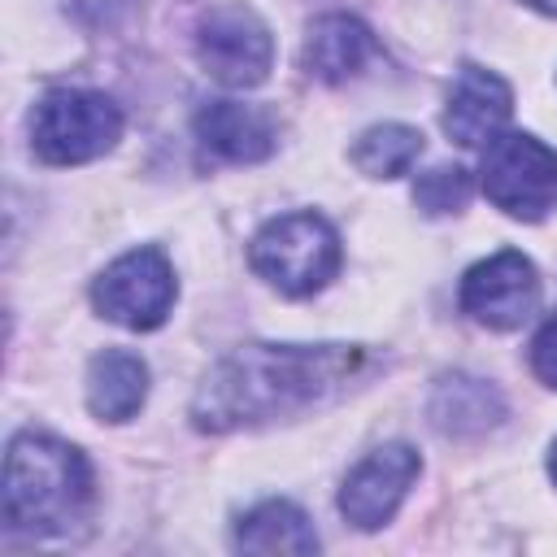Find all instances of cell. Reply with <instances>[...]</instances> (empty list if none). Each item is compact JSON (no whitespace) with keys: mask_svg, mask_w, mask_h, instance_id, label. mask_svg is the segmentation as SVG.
I'll return each mask as SVG.
<instances>
[{"mask_svg":"<svg viewBox=\"0 0 557 557\" xmlns=\"http://www.w3.org/2000/svg\"><path fill=\"white\" fill-rule=\"evenodd\" d=\"M370 370L357 344H239L209 366L191 396V426L205 435L248 431L331 405Z\"/></svg>","mask_w":557,"mask_h":557,"instance_id":"6da1fadb","label":"cell"},{"mask_svg":"<svg viewBox=\"0 0 557 557\" xmlns=\"http://www.w3.org/2000/svg\"><path fill=\"white\" fill-rule=\"evenodd\" d=\"M96 505V479L87 457L48 435L17 431L4 453V527L13 535L48 540L87 522Z\"/></svg>","mask_w":557,"mask_h":557,"instance_id":"7a4b0ae2","label":"cell"},{"mask_svg":"<svg viewBox=\"0 0 557 557\" xmlns=\"http://www.w3.org/2000/svg\"><path fill=\"white\" fill-rule=\"evenodd\" d=\"M248 261H252V270L270 287H278L283 296H296L300 300V296L322 292L339 274L344 248H339V231L322 213L300 209V213L270 218L252 235Z\"/></svg>","mask_w":557,"mask_h":557,"instance_id":"3957f363","label":"cell"},{"mask_svg":"<svg viewBox=\"0 0 557 557\" xmlns=\"http://www.w3.org/2000/svg\"><path fill=\"white\" fill-rule=\"evenodd\" d=\"M122 139V109L91 87H52L30 109V152L44 165H83Z\"/></svg>","mask_w":557,"mask_h":557,"instance_id":"277c9868","label":"cell"},{"mask_svg":"<svg viewBox=\"0 0 557 557\" xmlns=\"http://www.w3.org/2000/svg\"><path fill=\"white\" fill-rule=\"evenodd\" d=\"M479 174L483 196L509 218L540 222L557 209V148L531 131H500L492 144H483Z\"/></svg>","mask_w":557,"mask_h":557,"instance_id":"5b68a950","label":"cell"},{"mask_svg":"<svg viewBox=\"0 0 557 557\" xmlns=\"http://www.w3.org/2000/svg\"><path fill=\"white\" fill-rule=\"evenodd\" d=\"M174 296H178L174 265L152 244L122 252L91 283V305L100 309V318H109L126 331H157L170 318Z\"/></svg>","mask_w":557,"mask_h":557,"instance_id":"8992f818","label":"cell"},{"mask_svg":"<svg viewBox=\"0 0 557 557\" xmlns=\"http://www.w3.org/2000/svg\"><path fill=\"white\" fill-rule=\"evenodd\" d=\"M196 61L222 87H257L270 78L274 35L248 4H213L196 22Z\"/></svg>","mask_w":557,"mask_h":557,"instance_id":"52a82bcc","label":"cell"},{"mask_svg":"<svg viewBox=\"0 0 557 557\" xmlns=\"http://www.w3.org/2000/svg\"><path fill=\"white\" fill-rule=\"evenodd\" d=\"M457 300H461V313H470L479 326L513 331L540 305V274L531 257H522L518 248H500L466 270Z\"/></svg>","mask_w":557,"mask_h":557,"instance_id":"ba28073f","label":"cell"},{"mask_svg":"<svg viewBox=\"0 0 557 557\" xmlns=\"http://www.w3.org/2000/svg\"><path fill=\"white\" fill-rule=\"evenodd\" d=\"M422 470V457L409 444H383L370 457H361L344 487H339V513L357 527V531H379L392 522V513L400 509L405 492L413 487Z\"/></svg>","mask_w":557,"mask_h":557,"instance_id":"9c48e42d","label":"cell"},{"mask_svg":"<svg viewBox=\"0 0 557 557\" xmlns=\"http://www.w3.org/2000/svg\"><path fill=\"white\" fill-rule=\"evenodd\" d=\"M196 144L205 157L231 161V165H257L278 148V117L265 104L248 100H209L191 117Z\"/></svg>","mask_w":557,"mask_h":557,"instance_id":"30bf717a","label":"cell"},{"mask_svg":"<svg viewBox=\"0 0 557 557\" xmlns=\"http://www.w3.org/2000/svg\"><path fill=\"white\" fill-rule=\"evenodd\" d=\"M513 113V91L500 74L466 61L448 87V104H444V131L453 144L461 148H483L492 144L505 122Z\"/></svg>","mask_w":557,"mask_h":557,"instance_id":"8fae6325","label":"cell"},{"mask_svg":"<svg viewBox=\"0 0 557 557\" xmlns=\"http://www.w3.org/2000/svg\"><path fill=\"white\" fill-rule=\"evenodd\" d=\"M426 418L448 440H479L505 422V396L496 383L466 374V370H453V374L435 379L431 400H426Z\"/></svg>","mask_w":557,"mask_h":557,"instance_id":"7c38bea8","label":"cell"},{"mask_svg":"<svg viewBox=\"0 0 557 557\" xmlns=\"http://www.w3.org/2000/svg\"><path fill=\"white\" fill-rule=\"evenodd\" d=\"M379 44H374V30L352 17V13H322L309 35H305V48H300V65L309 78L326 83V87H339L348 78H357L370 61H374Z\"/></svg>","mask_w":557,"mask_h":557,"instance_id":"4fadbf2b","label":"cell"},{"mask_svg":"<svg viewBox=\"0 0 557 557\" xmlns=\"http://www.w3.org/2000/svg\"><path fill=\"white\" fill-rule=\"evenodd\" d=\"M148 400V361L126 348H104L87 366V409L100 422H131Z\"/></svg>","mask_w":557,"mask_h":557,"instance_id":"5bb4252c","label":"cell"},{"mask_svg":"<svg viewBox=\"0 0 557 557\" xmlns=\"http://www.w3.org/2000/svg\"><path fill=\"white\" fill-rule=\"evenodd\" d=\"M235 548L244 553H318V531L309 513L292 500H261L235 522Z\"/></svg>","mask_w":557,"mask_h":557,"instance_id":"9a60e30c","label":"cell"},{"mask_svg":"<svg viewBox=\"0 0 557 557\" xmlns=\"http://www.w3.org/2000/svg\"><path fill=\"white\" fill-rule=\"evenodd\" d=\"M348 157L366 178H400L422 157V131L405 122H379L357 135Z\"/></svg>","mask_w":557,"mask_h":557,"instance_id":"2e32d148","label":"cell"},{"mask_svg":"<svg viewBox=\"0 0 557 557\" xmlns=\"http://www.w3.org/2000/svg\"><path fill=\"white\" fill-rule=\"evenodd\" d=\"M470 191H474L470 170H466V165H453V161H440V165L422 170L418 183H413V200H418V209H422L426 218L461 213V209L470 205Z\"/></svg>","mask_w":557,"mask_h":557,"instance_id":"e0dca14e","label":"cell"},{"mask_svg":"<svg viewBox=\"0 0 557 557\" xmlns=\"http://www.w3.org/2000/svg\"><path fill=\"white\" fill-rule=\"evenodd\" d=\"M531 370L540 383L557 387V318H548L540 326V335L531 339Z\"/></svg>","mask_w":557,"mask_h":557,"instance_id":"ac0fdd59","label":"cell"},{"mask_svg":"<svg viewBox=\"0 0 557 557\" xmlns=\"http://www.w3.org/2000/svg\"><path fill=\"white\" fill-rule=\"evenodd\" d=\"M522 4H531V9H540V13H548V17H557V0H522Z\"/></svg>","mask_w":557,"mask_h":557,"instance_id":"d6986e66","label":"cell"},{"mask_svg":"<svg viewBox=\"0 0 557 557\" xmlns=\"http://www.w3.org/2000/svg\"><path fill=\"white\" fill-rule=\"evenodd\" d=\"M548 474H553V483H557V444H553V453H548Z\"/></svg>","mask_w":557,"mask_h":557,"instance_id":"ffe728a7","label":"cell"}]
</instances>
